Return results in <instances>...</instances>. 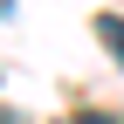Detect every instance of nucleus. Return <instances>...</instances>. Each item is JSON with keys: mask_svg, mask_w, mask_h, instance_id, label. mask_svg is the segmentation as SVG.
<instances>
[{"mask_svg": "<svg viewBox=\"0 0 124 124\" xmlns=\"http://www.w3.org/2000/svg\"><path fill=\"white\" fill-rule=\"evenodd\" d=\"M55 124H76V117H55Z\"/></svg>", "mask_w": 124, "mask_h": 124, "instance_id": "20e7f679", "label": "nucleus"}, {"mask_svg": "<svg viewBox=\"0 0 124 124\" xmlns=\"http://www.w3.org/2000/svg\"><path fill=\"white\" fill-rule=\"evenodd\" d=\"M76 124H124V117H110V110H83Z\"/></svg>", "mask_w": 124, "mask_h": 124, "instance_id": "f03ea898", "label": "nucleus"}, {"mask_svg": "<svg viewBox=\"0 0 124 124\" xmlns=\"http://www.w3.org/2000/svg\"><path fill=\"white\" fill-rule=\"evenodd\" d=\"M0 124H21V117H14V110H0Z\"/></svg>", "mask_w": 124, "mask_h": 124, "instance_id": "7ed1b4c3", "label": "nucleus"}, {"mask_svg": "<svg viewBox=\"0 0 124 124\" xmlns=\"http://www.w3.org/2000/svg\"><path fill=\"white\" fill-rule=\"evenodd\" d=\"M90 35H97V48L110 55V62H124V14H97Z\"/></svg>", "mask_w": 124, "mask_h": 124, "instance_id": "f257e3e1", "label": "nucleus"}]
</instances>
